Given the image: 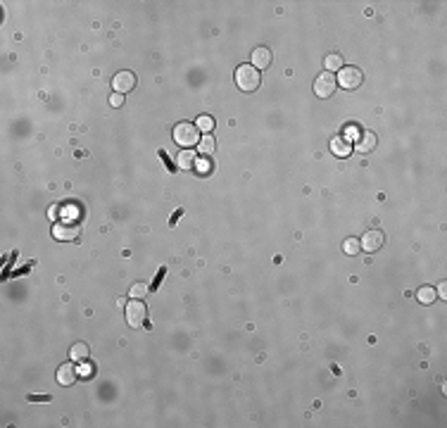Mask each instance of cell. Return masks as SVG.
Wrapping results in <instances>:
<instances>
[{"instance_id": "6da1fadb", "label": "cell", "mask_w": 447, "mask_h": 428, "mask_svg": "<svg viewBox=\"0 0 447 428\" xmlns=\"http://www.w3.org/2000/svg\"><path fill=\"white\" fill-rule=\"evenodd\" d=\"M260 81H262V76H260V69H257V67H252V64H243V67L236 69V84H238L240 91L252 93V91H257Z\"/></svg>"}, {"instance_id": "7a4b0ae2", "label": "cell", "mask_w": 447, "mask_h": 428, "mask_svg": "<svg viewBox=\"0 0 447 428\" xmlns=\"http://www.w3.org/2000/svg\"><path fill=\"white\" fill-rule=\"evenodd\" d=\"M174 140L183 150L185 148H193V145H197V140H200V131H197L195 124L181 121V124H176V126H174Z\"/></svg>"}, {"instance_id": "3957f363", "label": "cell", "mask_w": 447, "mask_h": 428, "mask_svg": "<svg viewBox=\"0 0 447 428\" xmlns=\"http://www.w3.org/2000/svg\"><path fill=\"white\" fill-rule=\"evenodd\" d=\"M145 317H148V310H145V305H143L141 300H131V302L126 305V323H129L131 328H141L143 323H145Z\"/></svg>"}, {"instance_id": "277c9868", "label": "cell", "mask_w": 447, "mask_h": 428, "mask_svg": "<svg viewBox=\"0 0 447 428\" xmlns=\"http://www.w3.org/2000/svg\"><path fill=\"white\" fill-rule=\"evenodd\" d=\"M336 76L331 74V72H324V74H319L316 76V81H314V93L319 98H331L333 96V91H336Z\"/></svg>"}, {"instance_id": "5b68a950", "label": "cell", "mask_w": 447, "mask_h": 428, "mask_svg": "<svg viewBox=\"0 0 447 428\" xmlns=\"http://www.w3.org/2000/svg\"><path fill=\"white\" fill-rule=\"evenodd\" d=\"M336 81H338V86L352 91V88H357V86L361 84V72L357 67H343L338 72V79H336Z\"/></svg>"}, {"instance_id": "8992f818", "label": "cell", "mask_w": 447, "mask_h": 428, "mask_svg": "<svg viewBox=\"0 0 447 428\" xmlns=\"http://www.w3.org/2000/svg\"><path fill=\"white\" fill-rule=\"evenodd\" d=\"M112 86H114L117 93H129L133 86H136V76H133L131 72H119V74L112 79Z\"/></svg>"}, {"instance_id": "52a82bcc", "label": "cell", "mask_w": 447, "mask_h": 428, "mask_svg": "<svg viewBox=\"0 0 447 428\" xmlns=\"http://www.w3.org/2000/svg\"><path fill=\"white\" fill-rule=\"evenodd\" d=\"M361 250H366V252H376L378 247L383 245V233L381 231H369V233H364V238L359 240Z\"/></svg>"}, {"instance_id": "ba28073f", "label": "cell", "mask_w": 447, "mask_h": 428, "mask_svg": "<svg viewBox=\"0 0 447 428\" xmlns=\"http://www.w3.org/2000/svg\"><path fill=\"white\" fill-rule=\"evenodd\" d=\"M53 235L57 240H72L79 235V226L74 224H55L53 226Z\"/></svg>"}, {"instance_id": "9c48e42d", "label": "cell", "mask_w": 447, "mask_h": 428, "mask_svg": "<svg viewBox=\"0 0 447 428\" xmlns=\"http://www.w3.org/2000/svg\"><path fill=\"white\" fill-rule=\"evenodd\" d=\"M77 366H72V364H62L60 369H57V383L60 385H72L74 381H77Z\"/></svg>"}, {"instance_id": "30bf717a", "label": "cell", "mask_w": 447, "mask_h": 428, "mask_svg": "<svg viewBox=\"0 0 447 428\" xmlns=\"http://www.w3.org/2000/svg\"><path fill=\"white\" fill-rule=\"evenodd\" d=\"M269 64H271V50L269 48H255L252 50V67L267 69Z\"/></svg>"}, {"instance_id": "8fae6325", "label": "cell", "mask_w": 447, "mask_h": 428, "mask_svg": "<svg viewBox=\"0 0 447 428\" xmlns=\"http://www.w3.org/2000/svg\"><path fill=\"white\" fill-rule=\"evenodd\" d=\"M331 152H333L336 157H350L352 145H350V140H345V138H333L331 140Z\"/></svg>"}, {"instance_id": "7c38bea8", "label": "cell", "mask_w": 447, "mask_h": 428, "mask_svg": "<svg viewBox=\"0 0 447 428\" xmlns=\"http://www.w3.org/2000/svg\"><path fill=\"white\" fill-rule=\"evenodd\" d=\"M176 164L181 167V169H193V164H195V152L190 148H185L179 152V157H176Z\"/></svg>"}, {"instance_id": "4fadbf2b", "label": "cell", "mask_w": 447, "mask_h": 428, "mask_svg": "<svg viewBox=\"0 0 447 428\" xmlns=\"http://www.w3.org/2000/svg\"><path fill=\"white\" fill-rule=\"evenodd\" d=\"M197 150H200L202 155H212V152L217 150V143H214V138H212L209 133H205V136H200V140H197Z\"/></svg>"}, {"instance_id": "5bb4252c", "label": "cell", "mask_w": 447, "mask_h": 428, "mask_svg": "<svg viewBox=\"0 0 447 428\" xmlns=\"http://www.w3.org/2000/svg\"><path fill=\"white\" fill-rule=\"evenodd\" d=\"M436 298H438V293L431 288V286H424V288L416 293V300H419L421 305H433V300Z\"/></svg>"}, {"instance_id": "9a60e30c", "label": "cell", "mask_w": 447, "mask_h": 428, "mask_svg": "<svg viewBox=\"0 0 447 428\" xmlns=\"http://www.w3.org/2000/svg\"><path fill=\"white\" fill-rule=\"evenodd\" d=\"M373 148H376V136H373V133H364L361 140L357 143V150H359V152H371Z\"/></svg>"}, {"instance_id": "2e32d148", "label": "cell", "mask_w": 447, "mask_h": 428, "mask_svg": "<svg viewBox=\"0 0 447 428\" xmlns=\"http://www.w3.org/2000/svg\"><path fill=\"white\" fill-rule=\"evenodd\" d=\"M197 131H202V133H209L212 128H214V119L207 117V114H202V117H197Z\"/></svg>"}, {"instance_id": "e0dca14e", "label": "cell", "mask_w": 447, "mask_h": 428, "mask_svg": "<svg viewBox=\"0 0 447 428\" xmlns=\"http://www.w3.org/2000/svg\"><path fill=\"white\" fill-rule=\"evenodd\" d=\"M324 64H326L328 72H336V69L340 72V69H343V57H340V55H328Z\"/></svg>"}, {"instance_id": "ac0fdd59", "label": "cell", "mask_w": 447, "mask_h": 428, "mask_svg": "<svg viewBox=\"0 0 447 428\" xmlns=\"http://www.w3.org/2000/svg\"><path fill=\"white\" fill-rule=\"evenodd\" d=\"M86 357H88V347L84 342H79V345L72 347V359H74V362H81V359H86Z\"/></svg>"}, {"instance_id": "d6986e66", "label": "cell", "mask_w": 447, "mask_h": 428, "mask_svg": "<svg viewBox=\"0 0 447 428\" xmlns=\"http://www.w3.org/2000/svg\"><path fill=\"white\" fill-rule=\"evenodd\" d=\"M343 250H345L348 255H357V252L361 250V245H359V240H357V238H348V240L343 243Z\"/></svg>"}, {"instance_id": "ffe728a7", "label": "cell", "mask_w": 447, "mask_h": 428, "mask_svg": "<svg viewBox=\"0 0 447 428\" xmlns=\"http://www.w3.org/2000/svg\"><path fill=\"white\" fill-rule=\"evenodd\" d=\"M129 293H131V298H133V300H141L143 295L148 293V286H145V283H133V288L129 290Z\"/></svg>"}, {"instance_id": "44dd1931", "label": "cell", "mask_w": 447, "mask_h": 428, "mask_svg": "<svg viewBox=\"0 0 447 428\" xmlns=\"http://www.w3.org/2000/svg\"><path fill=\"white\" fill-rule=\"evenodd\" d=\"M121 103H124V96H121V93H114V96L109 98V105L112 107H121Z\"/></svg>"}, {"instance_id": "7402d4cb", "label": "cell", "mask_w": 447, "mask_h": 428, "mask_svg": "<svg viewBox=\"0 0 447 428\" xmlns=\"http://www.w3.org/2000/svg\"><path fill=\"white\" fill-rule=\"evenodd\" d=\"M195 167H197V171H200V174H207V171H209V162L207 160H197Z\"/></svg>"}, {"instance_id": "603a6c76", "label": "cell", "mask_w": 447, "mask_h": 428, "mask_svg": "<svg viewBox=\"0 0 447 428\" xmlns=\"http://www.w3.org/2000/svg\"><path fill=\"white\" fill-rule=\"evenodd\" d=\"M352 136H359V131H357V128H355V126H348V128H345V136H343V138H345V140H350V138H352Z\"/></svg>"}, {"instance_id": "cb8c5ba5", "label": "cell", "mask_w": 447, "mask_h": 428, "mask_svg": "<svg viewBox=\"0 0 447 428\" xmlns=\"http://www.w3.org/2000/svg\"><path fill=\"white\" fill-rule=\"evenodd\" d=\"M438 295H440V298H445L447 293H445V283H440V288H438Z\"/></svg>"}]
</instances>
